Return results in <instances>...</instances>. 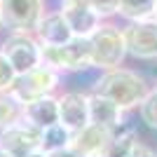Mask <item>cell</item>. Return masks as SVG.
<instances>
[{"instance_id":"6da1fadb","label":"cell","mask_w":157,"mask_h":157,"mask_svg":"<svg viewBox=\"0 0 157 157\" xmlns=\"http://www.w3.org/2000/svg\"><path fill=\"white\" fill-rule=\"evenodd\" d=\"M150 85L141 73L131 71V68H110V71H101L96 80H94L92 92L101 94V96L110 98L113 103H117L122 110H136L138 103L143 101L148 94Z\"/></svg>"},{"instance_id":"7a4b0ae2","label":"cell","mask_w":157,"mask_h":157,"mask_svg":"<svg viewBox=\"0 0 157 157\" xmlns=\"http://www.w3.org/2000/svg\"><path fill=\"white\" fill-rule=\"evenodd\" d=\"M89 47H92V68H96V71L120 68L129 56L124 31L110 21H103L89 35Z\"/></svg>"},{"instance_id":"3957f363","label":"cell","mask_w":157,"mask_h":157,"mask_svg":"<svg viewBox=\"0 0 157 157\" xmlns=\"http://www.w3.org/2000/svg\"><path fill=\"white\" fill-rule=\"evenodd\" d=\"M42 63L52 66L61 75L92 68L89 38H73L63 45H42Z\"/></svg>"},{"instance_id":"277c9868","label":"cell","mask_w":157,"mask_h":157,"mask_svg":"<svg viewBox=\"0 0 157 157\" xmlns=\"http://www.w3.org/2000/svg\"><path fill=\"white\" fill-rule=\"evenodd\" d=\"M59 85H61V73L54 71L52 66H47V63H40L35 68H31V71L17 75L12 94L21 103H28V101H35V98L56 94Z\"/></svg>"},{"instance_id":"5b68a950","label":"cell","mask_w":157,"mask_h":157,"mask_svg":"<svg viewBox=\"0 0 157 157\" xmlns=\"http://www.w3.org/2000/svg\"><path fill=\"white\" fill-rule=\"evenodd\" d=\"M0 52L7 56V61L14 66V71L19 75L42 63V45H40V40L33 33L12 31L2 40Z\"/></svg>"},{"instance_id":"8992f818","label":"cell","mask_w":157,"mask_h":157,"mask_svg":"<svg viewBox=\"0 0 157 157\" xmlns=\"http://www.w3.org/2000/svg\"><path fill=\"white\" fill-rule=\"evenodd\" d=\"M127 52L138 61H157V19L129 21L124 28Z\"/></svg>"},{"instance_id":"52a82bcc","label":"cell","mask_w":157,"mask_h":157,"mask_svg":"<svg viewBox=\"0 0 157 157\" xmlns=\"http://www.w3.org/2000/svg\"><path fill=\"white\" fill-rule=\"evenodd\" d=\"M0 12H2V26L10 28V33H33L45 14V5L42 0H0Z\"/></svg>"},{"instance_id":"ba28073f","label":"cell","mask_w":157,"mask_h":157,"mask_svg":"<svg viewBox=\"0 0 157 157\" xmlns=\"http://www.w3.org/2000/svg\"><path fill=\"white\" fill-rule=\"evenodd\" d=\"M59 10L63 14V19L68 21L75 38H89L103 24L101 14L89 5V0H61Z\"/></svg>"},{"instance_id":"9c48e42d","label":"cell","mask_w":157,"mask_h":157,"mask_svg":"<svg viewBox=\"0 0 157 157\" xmlns=\"http://www.w3.org/2000/svg\"><path fill=\"white\" fill-rule=\"evenodd\" d=\"M0 148L14 157H26L28 152L40 150V129L19 120L17 124L0 131Z\"/></svg>"},{"instance_id":"30bf717a","label":"cell","mask_w":157,"mask_h":157,"mask_svg":"<svg viewBox=\"0 0 157 157\" xmlns=\"http://www.w3.org/2000/svg\"><path fill=\"white\" fill-rule=\"evenodd\" d=\"M59 122L75 134L87 127L89 120V92H63L59 94Z\"/></svg>"},{"instance_id":"8fae6325","label":"cell","mask_w":157,"mask_h":157,"mask_svg":"<svg viewBox=\"0 0 157 157\" xmlns=\"http://www.w3.org/2000/svg\"><path fill=\"white\" fill-rule=\"evenodd\" d=\"M113 136H115V131H113V129L89 122L87 127H82L80 131L73 134L71 148H73V150H78L80 155H85V157H105Z\"/></svg>"},{"instance_id":"7c38bea8","label":"cell","mask_w":157,"mask_h":157,"mask_svg":"<svg viewBox=\"0 0 157 157\" xmlns=\"http://www.w3.org/2000/svg\"><path fill=\"white\" fill-rule=\"evenodd\" d=\"M33 35L40 40V45H63V42H68V40L75 38L73 31H71V26H68V21L63 19L61 10L42 14V19L38 21Z\"/></svg>"},{"instance_id":"4fadbf2b","label":"cell","mask_w":157,"mask_h":157,"mask_svg":"<svg viewBox=\"0 0 157 157\" xmlns=\"http://www.w3.org/2000/svg\"><path fill=\"white\" fill-rule=\"evenodd\" d=\"M124 115H127V110H122L110 98L101 96L96 92H89V120L94 124L120 131V129H124Z\"/></svg>"},{"instance_id":"5bb4252c","label":"cell","mask_w":157,"mask_h":157,"mask_svg":"<svg viewBox=\"0 0 157 157\" xmlns=\"http://www.w3.org/2000/svg\"><path fill=\"white\" fill-rule=\"evenodd\" d=\"M24 120L28 124L38 127V129H45V127L59 122V98H56V94L24 103Z\"/></svg>"},{"instance_id":"9a60e30c","label":"cell","mask_w":157,"mask_h":157,"mask_svg":"<svg viewBox=\"0 0 157 157\" xmlns=\"http://www.w3.org/2000/svg\"><path fill=\"white\" fill-rule=\"evenodd\" d=\"M71 138H73L71 131L66 129L61 122H54V124L40 129V150L54 152V150H61V148H68Z\"/></svg>"},{"instance_id":"2e32d148","label":"cell","mask_w":157,"mask_h":157,"mask_svg":"<svg viewBox=\"0 0 157 157\" xmlns=\"http://www.w3.org/2000/svg\"><path fill=\"white\" fill-rule=\"evenodd\" d=\"M24 120V103L12 92L0 94V131Z\"/></svg>"},{"instance_id":"e0dca14e","label":"cell","mask_w":157,"mask_h":157,"mask_svg":"<svg viewBox=\"0 0 157 157\" xmlns=\"http://www.w3.org/2000/svg\"><path fill=\"white\" fill-rule=\"evenodd\" d=\"M155 5H157V0H120L117 14L124 17L127 21L150 19L155 14Z\"/></svg>"},{"instance_id":"ac0fdd59","label":"cell","mask_w":157,"mask_h":157,"mask_svg":"<svg viewBox=\"0 0 157 157\" xmlns=\"http://www.w3.org/2000/svg\"><path fill=\"white\" fill-rule=\"evenodd\" d=\"M138 117L148 129L157 131V85L148 89V94L143 96V101L138 103Z\"/></svg>"},{"instance_id":"d6986e66","label":"cell","mask_w":157,"mask_h":157,"mask_svg":"<svg viewBox=\"0 0 157 157\" xmlns=\"http://www.w3.org/2000/svg\"><path fill=\"white\" fill-rule=\"evenodd\" d=\"M17 75L19 73L14 71V66L7 61V56L2 52H0V94L5 92H12L14 87V80H17Z\"/></svg>"},{"instance_id":"ffe728a7","label":"cell","mask_w":157,"mask_h":157,"mask_svg":"<svg viewBox=\"0 0 157 157\" xmlns=\"http://www.w3.org/2000/svg\"><path fill=\"white\" fill-rule=\"evenodd\" d=\"M89 5L101 14V19H110L120 10V0H89Z\"/></svg>"},{"instance_id":"44dd1931","label":"cell","mask_w":157,"mask_h":157,"mask_svg":"<svg viewBox=\"0 0 157 157\" xmlns=\"http://www.w3.org/2000/svg\"><path fill=\"white\" fill-rule=\"evenodd\" d=\"M124 157H157V150H155V148H150L148 143H143V141L138 138L136 143L131 145V150L127 152Z\"/></svg>"},{"instance_id":"7402d4cb","label":"cell","mask_w":157,"mask_h":157,"mask_svg":"<svg viewBox=\"0 0 157 157\" xmlns=\"http://www.w3.org/2000/svg\"><path fill=\"white\" fill-rule=\"evenodd\" d=\"M47 157H85V155H80L78 150H73L71 145L68 148H61V150H54V152H47Z\"/></svg>"},{"instance_id":"603a6c76","label":"cell","mask_w":157,"mask_h":157,"mask_svg":"<svg viewBox=\"0 0 157 157\" xmlns=\"http://www.w3.org/2000/svg\"><path fill=\"white\" fill-rule=\"evenodd\" d=\"M26 157H47V152L45 150H33V152H28Z\"/></svg>"},{"instance_id":"cb8c5ba5","label":"cell","mask_w":157,"mask_h":157,"mask_svg":"<svg viewBox=\"0 0 157 157\" xmlns=\"http://www.w3.org/2000/svg\"><path fill=\"white\" fill-rule=\"evenodd\" d=\"M0 157H14V155H10L7 150H2V148H0Z\"/></svg>"},{"instance_id":"d4e9b609","label":"cell","mask_w":157,"mask_h":157,"mask_svg":"<svg viewBox=\"0 0 157 157\" xmlns=\"http://www.w3.org/2000/svg\"><path fill=\"white\" fill-rule=\"evenodd\" d=\"M152 75H155V82H157V68H155V71H152Z\"/></svg>"},{"instance_id":"484cf974","label":"cell","mask_w":157,"mask_h":157,"mask_svg":"<svg viewBox=\"0 0 157 157\" xmlns=\"http://www.w3.org/2000/svg\"><path fill=\"white\" fill-rule=\"evenodd\" d=\"M152 17H155V19H157V5H155V14H152Z\"/></svg>"},{"instance_id":"4316f807","label":"cell","mask_w":157,"mask_h":157,"mask_svg":"<svg viewBox=\"0 0 157 157\" xmlns=\"http://www.w3.org/2000/svg\"><path fill=\"white\" fill-rule=\"evenodd\" d=\"M0 26H2V12H0Z\"/></svg>"}]
</instances>
